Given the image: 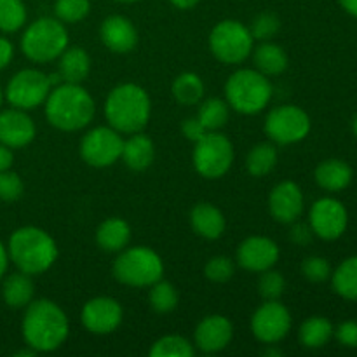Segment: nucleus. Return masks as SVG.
Wrapping results in <instances>:
<instances>
[{
  "mask_svg": "<svg viewBox=\"0 0 357 357\" xmlns=\"http://www.w3.org/2000/svg\"><path fill=\"white\" fill-rule=\"evenodd\" d=\"M194 167L206 180H218L225 176L234 164V146L225 135L208 131L195 142Z\"/></svg>",
  "mask_w": 357,
  "mask_h": 357,
  "instance_id": "1a4fd4ad",
  "label": "nucleus"
},
{
  "mask_svg": "<svg viewBox=\"0 0 357 357\" xmlns=\"http://www.w3.org/2000/svg\"><path fill=\"white\" fill-rule=\"evenodd\" d=\"M14 56V47L10 44V40H7L6 37H0V70L6 68L10 61H13Z\"/></svg>",
  "mask_w": 357,
  "mask_h": 357,
  "instance_id": "a18cd8bd",
  "label": "nucleus"
},
{
  "mask_svg": "<svg viewBox=\"0 0 357 357\" xmlns=\"http://www.w3.org/2000/svg\"><path fill=\"white\" fill-rule=\"evenodd\" d=\"M131 241V227L126 220L107 218L96 230V243L107 253H121Z\"/></svg>",
  "mask_w": 357,
  "mask_h": 357,
  "instance_id": "5701e85b",
  "label": "nucleus"
},
{
  "mask_svg": "<svg viewBox=\"0 0 357 357\" xmlns=\"http://www.w3.org/2000/svg\"><path fill=\"white\" fill-rule=\"evenodd\" d=\"M162 274V258L145 246L126 248L114 261V278L131 288H150Z\"/></svg>",
  "mask_w": 357,
  "mask_h": 357,
  "instance_id": "0eeeda50",
  "label": "nucleus"
},
{
  "mask_svg": "<svg viewBox=\"0 0 357 357\" xmlns=\"http://www.w3.org/2000/svg\"><path fill=\"white\" fill-rule=\"evenodd\" d=\"M37 135L35 122L26 110L10 108L0 112V143L9 149H23L30 145Z\"/></svg>",
  "mask_w": 357,
  "mask_h": 357,
  "instance_id": "a211bd4d",
  "label": "nucleus"
},
{
  "mask_svg": "<svg viewBox=\"0 0 357 357\" xmlns=\"http://www.w3.org/2000/svg\"><path fill=\"white\" fill-rule=\"evenodd\" d=\"M272 84L257 68H241L227 79L225 96L230 108L243 115L260 114L272 100Z\"/></svg>",
  "mask_w": 357,
  "mask_h": 357,
  "instance_id": "39448f33",
  "label": "nucleus"
},
{
  "mask_svg": "<svg viewBox=\"0 0 357 357\" xmlns=\"http://www.w3.org/2000/svg\"><path fill=\"white\" fill-rule=\"evenodd\" d=\"M291 330V314L279 300H267L255 310L251 331L261 344L275 345Z\"/></svg>",
  "mask_w": 357,
  "mask_h": 357,
  "instance_id": "ddd939ff",
  "label": "nucleus"
},
{
  "mask_svg": "<svg viewBox=\"0 0 357 357\" xmlns=\"http://www.w3.org/2000/svg\"><path fill=\"white\" fill-rule=\"evenodd\" d=\"M176 9L181 10H188V9H194L195 6L199 3V0H169Z\"/></svg>",
  "mask_w": 357,
  "mask_h": 357,
  "instance_id": "8fccbe9b",
  "label": "nucleus"
},
{
  "mask_svg": "<svg viewBox=\"0 0 357 357\" xmlns=\"http://www.w3.org/2000/svg\"><path fill=\"white\" fill-rule=\"evenodd\" d=\"M333 335L344 347L357 349V321H345L335 330Z\"/></svg>",
  "mask_w": 357,
  "mask_h": 357,
  "instance_id": "79ce46f5",
  "label": "nucleus"
},
{
  "mask_svg": "<svg viewBox=\"0 0 357 357\" xmlns=\"http://www.w3.org/2000/svg\"><path fill=\"white\" fill-rule=\"evenodd\" d=\"M178 291L171 282L159 279L150 286L149 302L157 314H169L178 307Z\"/></svg>",
  "mask_w": 357,
  "mask_h": 357,
  "instance_id": "473e14b6",
  "label": "nucleus"
},
{
  "mask_svg": "<svg viewBox=\"0 0 357 357\" xmlns=\"http://www.w3.org/2000/svg\"><path fill=\"white\" fill-rule=\"evenodd\" d=\"M13 160H14L13 149H9V146H6L0 143V173H2V171L10 169V166H13Z\"/></svg>",
  "mask_w": 357,
  "mask_h": 357,
  "instance_id": "49530a36",
  "label": "nucleus"
},
{
  "mask_svg": "<svg viewBox=\"0 0 357 357\" xmlns=\"http://www.w3.org/2000/svg\"><path fill=\"white\" fill-rule=\"evenodd\" d=\"M101 42L115 54H128L138 44V30L126 16H108L100 28Z\"/></svg>",
  "mask_w": 357,
  "mask_h": 357,
  "instance_id": "aec40b11",
  "label": "nucleus"
},
{
  "mask_svg": "<svg viewBox=\"0 0 357 357\" xmlns=\"http://www.w3.org/2000/svg\"><path fill=\"white\" fill-rule=\"evenodd\" d=\"M26 21V7L23 0H0V30L14 33Z\"/></svg>",
  "mask_w": 357,
  "mask_h": 357,
  "instance_id": "f704fd0d",
  "label": "nucleus"
},
{
  "mask_svg": "<svg viewBox=\"0 0 357 357\" xmlns=\"http://www.w3.org/2000/svg\"><path fill=\"white\" fill-rule=\"evenodd\" d=\"M314 176L323 190L342 192L351 185L352 167L342 159H328L316 167Z\"/></svg>",
  "mask_w": 357,
  "mask_h": 357,
  "instance_id": "b1692460",
  "label": "nucleus"
},
{
  "mask_svg": "<svg viewBox=\"0 0 357 357\" xmlns=\"http://www.w3.org/2000/svg\"><path fill=\"white\" fill-rule=\"evenodd\" d=\"M338 3H340L345 13L357 17V0H338Z\"/></svg>",
  "mask_w": 357,
  "mask_h": 357,
  "instance_id": "09e8293b",
  "label": "nucleus"
},
{
  "mask_svg": "<svg viewBox=\"0 0 357 357\" xmlns=\"http://www.w3.org/2000/svg\"><path fill=\"white\" fill-rule=\"evenodd\" d=\"M255 38L250 28L237 20H223L209 33V49L218 61L225 65H241L250 58Z\"/></svg>",
  "mask_w": 357,
  "mask_h": 357,
  "instance_id": "6e6552de",
  "label": "nucleus"
},
{
  "mask_svg": "<svg viewBox=\"0 0 357 357\" xmlns=\"http://www.w3.org/2000/svg\"><path fill=\"white\" fill-rule=\"evenodd\" d=\"M279 246L265 236H251L244 239L237 248V261L244 271L260 272L268 271L279 261Z\"/></svg>",
  "mask_w": 357,
  "mask_h": 357,
  "instance_id": "dca6fc26",
  "label": "nucleus"
},
{
  "mask_svg": "<svg viewBox=\"0 0 357 357\" xmlns=\"http://www.w3.org/2000/svg\"><path fill=\"white\" fill-rule=\"evenodd\" d=\"M117 2H122V3H135V2H139V0H117Z\"/></svg>",
  "mask_w": 357,
  "mask_h": 357,
  "instance_id": "864d4df0",
  "label": "nucleus"
},
{
  "mask_svg": "<svg viewBox=\"0 0 357 357\" xmlns=\"http://www.w3.org/2000/svg\"><path fill=\"white\" fill-rule=\"evenodd\" d=\"M312 229H310V225H303V223H298V225L293 227L291 230V241L293 243L300 244V246H303V244H309L310 239H312Z\"/></svg>",
  "mask_w": 357,
  "mask_h": 357,
  "instance_id": "c03bdc74",
  "label": "nucleus"
},
{
  "mask_svg": "<svg viewBox=\"0 0 357 357\" xmlns=\"http://www.w3.org/2000/svg\"><path fill=\"white\" fill-rule=\"evenodd\" d=\"M7 265H9V253H7V248L0 243V281L7 272Z\"/></svg>",
  "mask_w": 357,
  "mask_h": 357,
  "instance_id": "de8ad7c7",
  "label": "nucleus"
},
{
  "mask_svg": "<svg viewBox=\"0 0 357 357\" xmlns=\"http://www.w3.org/2000/svg\"><path fill=\"white\" fill-rule=\"evenodd\" d=\"M309 223L317 237L324 241H335L344 236L345 229H347V209L338 199H317L310 208Z\"/></svg>",
  "mask_w": 357,
  "mask_h": 357,
  "instance_id": "4468645a",
  "label": "nucleus"
},
{
  "mask_svg": "<svg viewBox=\"0 0 357 357\" xmlns=\"http://www.w3.org/2000/svg\"><path fill=\"white\" fill-rule=\"evenodd\" d=\"M286 281L282 278L281 272L278 271H268L260 272V279H258V293L264 296L265 300H279L284 293Z\"/></svg>",
  "mask_w": 357,
  "mask_h": 357,
  "instance_id": "e433bc0d",
  "label": "nucleus"
},
{
  "mask_svg": "<svg viewBox=\"0 0 357 357\" xmlns=\"http://www.w3.org/2000/svg\"><path fill=\"white\" fill-rule=\"evenodd\" d=\"M303 278L310 282H324L331 278V267L326 258L323 257H309L302 264Z\"/></svg>",
  "mask_w": 357,
  "mask_h": 357,
  "instance_id": "a19ab883",
  "label": "nucleus"
},
{
  "mask_svg": "<svg viewBox=\"0 0 357 357\" xmlns=\"http://www.w3.org/2000/svg\"><path fill=\"white\" fill-rule=\"evenodd\" d=\"M2 101H3V93H2V87H0V107H2Z\"/></svg>",
  "mask_w": 357,
  "mask_h": 357,
  "instance_id": "5fc2aeb1",
  "label": "nucleus"
},
{
  "mask_svg": "<svg viewBox=\"0 0 357 357\" xmlns=\"http://www.w3.org/2000/svg\"><path fill=\"white\" fill-rule=\"evenodd\" d=\"M278 164V150L272 143H258L246 157V167L251 176H267Z\"/></svg>",
  "mask_w": 357,
  "mask_h": 357,
  "instance_id": "7c9ffc66",
  "label": "nucleus"
},
{
  "mask_svg": "<svg viewBox=\"0 0 357 357\" xmlns=\"http://www.w3.org/2000/svg\"><path fill=\"white\" fill-rule=\"evenodd\" d=\"M121 303L110 296H96L91 298L82 309V324L89 333L108 335L114 333L122 323Z\"/></svg>",
  "mask_w": 357,
  "mask_h": 357,
  "instance_id": "2eb2a0df",
  "label": "nucleus"
},
{
  "mask_svg": "<svg viewBox=\"0 0 357 357\" xmlns=\"http://www.w3.org/2000/svg\"><path fill=\"white\" fill-rule=\"evenodd\" d=\"M121 159L132 171L149 169L152 166L153 159H155V146H153V142L149 136L142 135V132H135L128 139H124Z\"/></svg>",
  "mask_w": 357,
  "mask_h": 357,
  "instance_id": "4be33fe9",
  "label": "nucleus"
},
{
  "mask_svg": "<svg viewBox=\"0 0 357 357\" xmlns=\"http://www.w3.org/2000/svg\"><path fill=\"white\" fill-rule=\"evenodd\" d=\"M272 349H268V351H265L264 354L265 356H282V352L279 351V349H274V345H271Z\"/></svg>",
  "mask_w": 357,
  "mask_h": 357,
  "instance_id": "3c124183",
  "label": "nucleus"
},
{
  "mask_svg": "<svg viewBox=\"0 0 357 357\" xmlns=\"http://www.w3.org/2000/svg\"><path fill=\"white\" fill-rule=\"evenodd\" d=\"M268 211L279 223H295L303 213V192L295 181H281L268 195Z\"/></svg>",
  "mask_w": 357,
  "mask_h": 357,
  "instance_id": "f3484780",
  "label": "nucleus"
},
{
  "mask_svg": "<svg viewBox=\"0 0 357 357\" xmlns=\"http://www.w3.org/2000/svg\"><path fill=\"white\" fill-rule=\"evenodd\" d=\"M122 146L124 139L121 132L110 126H100L84 135L80 142V157L91 167H108L121 159Z\"/></svg>",
  "mask_w": 357,
  "mask_h": 357,
  "instance_id": "f8f14e48",
  "label": "nucleus"
},
{
  "mask_svg": "<svg viewBox=\"0 0 357 357\" xmlns=\"http://www.w3.org/2000/svg\"><path fill=\"white\" fill-rule=\"evenodd\" d=\"M234 337V326L230 319L225 316H209L202 319L195 328L194 340L201 352L206 354H215L229 347Z\"/></svg>",
  "mask_w": 357,
  "mask_h": 357,
  "instance_id": "6ab92c4d",
  "label": "nucleus"
},
{
  "mask_svg": "<svg viewBox=\"0 0 357 357\" xmlns=\"http://www.w3.org/2000/svg\"><path fill=\"white\" fill-rule=\"evenodd\" d=\"M255 68L267 77L281 75L288 68V54L279 44L271 40L261 42L260 45L253 47Z\"/></svg>",
  "mask_w": 357,
  "mask_h": 357,
  "instance_id": "a878e982",
  "label": "nucleus"
},
{
  "mask_svg": "<svg viewBox=\"0 0 357 357\" xmlns=\"http://www.w3.org/2000/svg\"><path fill=\"white\" fill-rule=\"evenodd\" d=\"M91 0H56L54 14L61 23L73 24L89 14Z\"/></svg>",
  "mask_w": 357,
  "mask_h": 357,
  "instance_id": "c9c22d12",
  "label": "nucleus"
},
{
  "mask_svg": "<svg viewBox=\"0 0 357 357\" xmlns=\"http://www.w3.org/2000/svg\"><path fill=\"white\" fill-rule=\"evenodd\" d=\"M279 28H281V21H279V17L275 16V14L264 13V14H258V16L255 17L253 23H251L250 26V31L251 35H253L255 40L265 42V40H271L272 37H275Z\"/></svg>",
  "mask_w": 357,
  "mask_h": 357,
  "instance_id": "4c0bfd02",
  "label": "nucleus"
},
{
  "mask_svg": "<svg viewBox=\"0 0 357 357\" xmlns=\"http://www.w3.org/2000/svg\"><path fill=\"white\" fill-rule=\"evenodd\" d=\"M230 117V107L220 98H208L201 101L197 119L204 126L206 131H218L227 124Z\"/></svg>",
  "mask_w": 357,
  "mask_h": 357,
  "instance_id": "2f4dec72",
  "label": "nucleus"
},
{
  "mask_svg": "<svg viewBox=\"0 0 357 357\" xmlns=\"http://www.w3.org/2000/svg\"><path fill=\"white\" fill-rule=\"evenodd\" d=\"M94 114L93 96L80 84L63 82L52 87L45 100V119L59 131H80L91 124Z\"/></svg>",
  "mask_w": 357,
  "mask_h": 357,
  "instance_id": "f03ea898",
  "label": "nucleus"
},
{
  "mask_svg": "<svg viewBox=\"0 0 357 357\" xmlns=\"http://www.w3.org/2000/svg\"><path fill=\"white\" fill-rule=\"evenodd\" d=\"M333 289L345 300H357V257H351L338 265L337 271L331 274Z\"/></svg>",
  "mask_w": 357,
  "mask_h": 357,
  "instance_id": "c756f323",
  "label": "nucleus"
},
{
  "mask_svg": "<svg viewBox=\"0 0 357 357\" xmlns=\"http://www.w3.org/2000/svg\"><path fill=\"white\" fill-rule=\"evenodd\" d=\"M59 75H47L35 68H24L9 80L6 87V98L14 108L33 110L45 103L52 86L58 84Z\"/></svg>",
  "mask_w": 357,
  "mask_h": 357,
  "instance_id": "9d476101",
  "label": "nucleus"
},
{
  "mask_svg": "<svg viewBox=\"0 0 357 357\" xmlns=\"http://www.w3.org/2000/svg\"><path fill=\"white\" fill-rule=\"evenodd\" d=\"M24 185L20 174L10 169L0 173V201L14 202L23 195Z\"/></svg>",
  "mask_w": 357,
  "mask_h": 357,
  "instance_id": "ea45409f",
  "label": "nucleus"
},
{
  "mask_svg": "<svg viewBox=\"0 0 357 357\" xmlns=\"http://www.w3.org/2000/svg\"><path fill=\"white\" fill-rule=\"evenodd\" d=\"M59 79L68 84H82L91 73V58L82 47H66L59 56Z\"/></svg>",
  "mask_w": 357,
  "mask_h": 357,
  "instance_id": "393cba45",
  "label": "nucleus"
},
{
  "mask_svg": "<svg viewBox=\"0 0 357 357\" xmlns=\"http://www.w3.org/2000/svg\"><path fill=\"white\" fill-rule=\"evenodd\" d=\"M181 132H183L185 138L195 143L199 142V139H201L208 131H206V128L201 124V121H199L197 117H188L185 119L183 124H181Z\"/></svg>",
  "mask_w": 357,
  "mask_h": 357,
  "instance_id": "37998d69",
  "label": "nucleus"
},
{
  "mask_svg": "<svg viewBox=\"0 0 357 357\" xmlns=\"http://www.w3.org/2000/svg\"><path fill=\"white\" fill-rule=\"evenodd\" d=\"M234 274H236V267H234L232 258L223 257V255L213 257L204 267V275L213 282H227L234 278Z\"/></svg>",
  "mask_w": 357,
  "mask_h": 357,
  "instance_id": "58836bf2",
  "label": "nucleus"
},
{
  "mask_svg": "<svg viewBox=\"0 0 357 357\" xmlns=\"http://www.w3.org/2000/svg\"><path fill=\"white\" fill-rule=\"evenodd\" d=\"M21 330L28 347L35 352H52L68 338L70 321L52 300H31L26 305Z\"/></svg>",
  "mask_w": 357,
  "mask_h": 357,
  "instance_id": "f257e3e1",
  "label": "nucleus"
},
{
  "mask_svg": "<svg viewBox=\"0 0 357 357\" xmlns=\"http://www.w3.org/2000/svg\"><path fill=\"white\" fill-rule=\"evenodd\" d=\"M352 131H354V135L357 136V115L354 117V121H352Z\"/></svg>",
  "mask_w": 357,
  "mask_h": 357,
  "instance_id": "603ef678",
  "label": "nucleus"
},
{
  "mask_svg": "<svg viewBox=\"0 0 357 357\" xmlns=\"http://www.w3.org/2000/svg\"><path fill=\"white\" fill-rule=\"evenodd\" d=\"M310 117L296 105H281L268 112L265 119V132L278 145H293L309 136Z\"/></svg>",
  "mask_w": 357,
  "mask_h": 357,
  "instance_id": "9b49d317",
  "label": "nucleus"
},
{
  "mask_svg": "<svg viewBox=\"0 0 357 357\" xmlns=\"http://www.w3.org/2000/svg\"><path fill=\"white\" fill-rule=\"evenodd\" d=\"M150 114H152L150 96L138 84H119L108 93L105 101V117L108 126L121 135L142 132L149 124Z\"/></svg>",
  "mask_w": 357,
  "mask_h": 357,
  "instance_id": "7ed1b4c3",
  "label": "nucleus"
},
{
  "mask_svg": "<svg viewBox=\"0 0 357 357\" xmlns=\"http://www.w3.org/2000/svg\"><path fill=\"white\" fill-rule=\"evenodd\" d=\"M335 333V328L330 319L321 316L309 317L303 321L298 330V340L307 349H321L331 340Z\"/></svg>",
  "mask_w": 357,
  "mask_h": 357,
  "instance_id": "cd10ccee",
  "label": "nucleus"
},
{
  "mask_svg": "<svg viewBox=\"0 0 357 357\" xmlns=\"http://www.w3.org/2000/svg\"><path fill=\"white\" fill-rule=\"evenodd\" d=\"M68 47V31L58 17H38L24 30L21 51L33 63H51Z\"/></svg>",
  "mask_w": 357,
  "mask_h": 357,
  "instance_id": "423d86ee",
  "label": "nucleus"
},
{
  "mask_svg": "<svg viewBox=\"0 0 357 357\" xmlns=\"http://www.w3.org/2000/svg\"><path fill=\"white\" fill-rule=\"evenodd\" d=\"M171 93H173V98L180 105L194 107V105L201 103L202 98H204L206 86L197 73L185 72L174 79L173 86H171Z\"/></svg>",
  "mask_w": 357,
  "mask_h": 357,
  "instance_id": "c85d7f7f",
  "label": "nucleus"
},
{
  "mask_svg": "<svg viewBox=\"0 0 357 357\" xmlns=\"http://www.w3.org/2000/svg\"><path fill=\"white\" fill-rule=\"evenodd\" d=\"M7 253L17 271L28 275L44 274L58 260L56 241L45 230L31 225L14 230Z\"/></svg>",
  "mask_w": 357,
  "mask_h": 357,
  "instance_id": "20e7f679",
  "label": "nucleus"
},
{
  "mask_svg": "<svg viewBox=\"0 0 357 357\" xmlns=\"http://www.w3.org/2000/svg\"><path fill=\"white\" fill-rule=\"evenodd\" d=\"M190 225L202 239H220L225 232V216L216 206L209 202H199L190 211Z\"/></svg>",
  "mask_w": 357,
  "mask_h": 357,
  "instance_id": "412c9836",
  "label": "nucleus"
},
{
  "mask_svg": "<svg viewBox=\"0 0 357 357\" xmlns=\"http://www.w3.org/2000/svg\"><path fill=\"white\" fill-rule=\"evenodd\" d=\"M33 295L35 288L33 281H31V275L24 274V272L10 274L9 278L3 281V302L9 307H13V309H23V307H26L28 303L33 300Z\"/></svg>",
  "mask_w": 357,
  "mask_h": 357,
  "instance_id": "bb28decb",
  "label": "nucleus"
},
{
  "mask_svg": "<svg viewBox=\"0 0 357 357\" xmlns=\"http://www.w3.org/2000/svg\"><path fill=\"white\" fill-rule=\"evenodd\" d=\"M152 357H194V345L180 335H166L152 345Z\"/></svg>",
  "mask_w": 357,
  "mask_h": 357,
  "instance_id": "72a5a7b5",
  "label": "nucleus"
}]
</instances>
